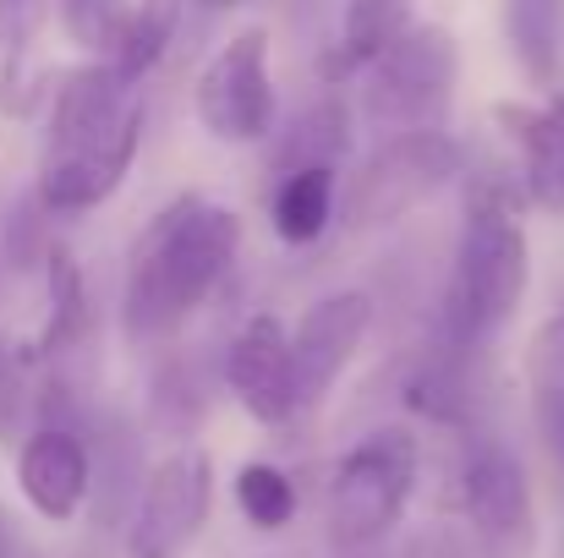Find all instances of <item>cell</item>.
<instances>
[{
  "instance_id": "cell-27",
  "label": "cell",
  "mask_w": 564,
  "mask_h": 558,
  "mask_svg": "<svg viewBox=\"0 0 564 558\" xmlns=\"http://www.w3.org/2000/svg\"><path fill=\"white\" fill-rule=\"evenodd\" d=\"M197 6H208V11H230V6H241V0H197Z\"/></svg>"
},
{
  "instance_id": "cell-22",
  "label": "cell",
  "mask_w": 564,
  "mask_h": 558,
  "mask_svg": "<svg viewBox=\"0 0 564 558\" xmlns=\"http://www.w3.org/2000/svg\"><path fill=\"white\" fill-rule=\"evenodd\" d=\"M55 17L66 28V39L88 55V61H110L121 50L132 0H55Z\"/></svg>"
},
{
  "instance_id": "cell-8",
  "label": "cell",
  "mask_w": 564,
  "mask_h": 558,
  "mask_svg": "<svg viewBox=\"0 0 564 558\" xmlns=\"http://www.w3.org/2000/svg\"><path fill=\"white\" fill-rule=\"evenodd\" d=\"M214 510V460L203 449H171L138 493V515L127 532L132 558H182L208 526Z\"/></svg>"
},
{
  "instance_id": "cell-20",
  "label": "cell",
  "mask_w": 564,
  "mask_h": 558,
  "mask_svg": "<svg viewBox=\"0 0 564 558\" xmlns=\"http://www.w3.org/2000/svg\"><path fill=\"white\" fill-rule=\"evenodd\" d=\"M44 280H50V324H44V351H72L88 329V285L83 269L66 247H50L44 258Z\"/></svg>"
},
{
  "instance_id": "cell-26",
  "label": "cell",
  "mask_w": 564,
  "mask_h": 558,
  "mask_svg": "<svg viewBox=\"0 0 564 558\" xmlns=\"http://www.w3.org/2000/svg\"><path fill=\"white\" fill-rule=\"evenodd\" d=\"M39 22V0H0V28L6 33H28Z\"/></svg>"
},
{
  "instance_id": "cell-1",
  "label": "cell",
  "mask_w": 564,
  "mask_h": 558,
  "mask_svg": "<svg viewBox=\"0 0 564 558\" xmlns=\"http://www.w3.org/2000/svg\"><path fill=\"white\" fill-rule=\"evenodd\" d=\"M143 149V83L121 77L110 61H88L55 83L44 154H39V208L88 214L110 203L132 176Z\"/></svg>"
},
{
  "instance_id": "cell-10",
  "label": "cell",
  "mask_w": 564,
  "mask_h": 558,
  "mask_svg": "<svg viewBox=\"0 0 564 558\" xmlns=\"http://www.w3.org/2000/svg\"><path fill=\"white\" fill-rule=\"evenodd\" d=\"M373 329V302L362 291H335V296H318L296 335H291V378H296V411H313L335 378L351 368V357L362 351Z\"/></svg>"
},
{
  "instance_id": "cell-25",
  "label": "cell",
  "mask_w": 564,
  "mask_h": 558,
  "mask_svg": "<svg viewBox=\"0 0 564 558\" xmlns=\"http://www.w3.org/2000/svg\"><path fill=\"white\" fill-rule=\"evenodd\" d=\"M394 558H471V554H466L460 532H449V526H422Z\"/></svg>"
},
{
  "instance_id": "cell-3",
  "label": "cell",
  "mask_w": 564,
  "mask_h": 558,
  "mask_svg": "<svg viewBox=\"0 0 564 558\" xmlns=\"http://www.w3.org/2000/svg\"><path fill=\"white\" fill-rule=\"evenodd\" d=\"M527 285H532L527 225L499 186L482 182L466 197V214H460L449 285H444V307H438V340L449 351L471 357L516 318V307L527 302Z\"/></svg>"
},
{
  "instance_id": "cell-6",
  "label": "cell",
  "mask_w": 564,
  "mask_h": 558,
  "mask_svg": "<svg viewBox=\"0 0 564 558\" xmlns=\"http://www.w3.org/2000/svg\"><path fill=\"white\" fill-rule=\"evenodd\" d=\"M460 160L466 154H460V143L444 127L378 138V149L340 186V219L351 230L400 225L405 214H416L427 197H438L460 176Z\"/></svg>"
},
{
  "instance_id": "cell-23",
  "label": "cell",
  "mask_w": 564,
  "mask_h": 558,
  "mask_svg": "<svg viewBox=\"0 0 564 558\" xmlns=\"http://www.w3.org/2000/svg\"><path fill=\"white\" fill-rule=\"evenodd\" d=\"M236 504H241V515H247L258 532H280V526L296 515V488H291V477H285L280 466L252 460V466L236 471Z\"/></svg>"
},
{
  "instance_id": "cell-16",
  "label": "cell",
  "mask_w": 564,
  "mask_h": 558,
  "mask_svg": "<svg viewBox=\"0 0 564 558\" xmlns=\"http://www.w3.org/2000/svg\"><path fill=\"white\" fill-rule=\"evenodd\" d=\"M527 378H532V422L549 449V460L564 471V313L549 318L527 351Z\"/></svg>"
},
{
  "instance_id": "cell-18",
  "label": "cell",
  "mask_w": 564,
  "mask_h": 558,
  "mask_svg": "<svg viewBox=\"0 0 564 558\" xmlns=\"http://www.w3.org/2000/svg\"><path fill=\"white\" fill-rule=\"evenodd\" d=\"M176 28H182V0H132V17H127V33H121V50L110 55V66L121 77L143 83L165 61Z\"/></svg>"
},
{
  "instance_id": "cell-5",
  "label": "cell",
  "mask_w": 564,
  "mask_h": 558,
  "mask_svg": "<svg viewBox=\"0 0 564 558\" xmlns=\"http://www.w3.org/2000/svg\"><path fill=\"white\" fill-rule=\"evenodd\" d=\"M455 72H460L455 33L438 22H411L362 72V121L378 138L444 127V110L455 99Z\"/></svg>"
},
{
  "instance_id": "cell-9",
  "label": "cell",
  "mask_w": 564,
  "mask_h": 558,
  "mask_svg": "<svg viewBox=\"0 0 564 558\" xmlns=\"http://www.w3.org/2000/svg\"><path fill=\"white\" fill-rule=\"evenodd\" d=\"M460 510L488 558H532L538 548V504L527 466L505 444H477L460 471Z\"/></svg>"
},
{
  "instance_id": "cell-13",
  "label": "cell",
  "mask_w": 564,
  "mask_h": 558,
  "mask_svg": "<svg viewBox=\"0 0 564 558\" xmlns=\"http://www.w3.org/2000/svg\"><path fill=\"white\" fill-rule=\"evenodd\" d=\"M499 132L521 149V186L538 208L560 214L564 208V99H543V105H494Z\"/></svg>"
},
{
  "instance_id": "cell-7",
  "label": "cell",
  "mask_w": 564,
  "mask_h": 558,
  "mask_svg": "<svg viewBox=\"0 0 564 558\" xmlns=\"http://www.w3.org/2000/svg\"><path fill=\"white\" fill-rule=\"evenodd\" d=\"M192 116L214 143H230V149L274 138L280 99H274V66H269V28L252 22L208 55L192 88Z\"/></svg>"
},
{
  "instance_id": "cell-28",
  "label": "cell",
  "mask_w": 564,
  "mask_h": 558,
  "mask_svg": "<svg viewBox=\"0 0 564 558\" xmlns=\"http://www.w3.org/2000/svg\"><path fill=\"white\" fill-rule=\"evenodd\" d=\"M340 558H373V554H340Z\"/></svg>"
},
{
  "instance_id": "cell-2",
  "label": "cell",
  "mask_w": 564,
  "mask_h": 558,
  "mask_svg": "<svg viewBox=\"0 0 564 558\" xmlns=\"http://www.w3.org/2000/svg\"><path fill=\"white\" fill-rule=\"evenodd\" d=\"M241 247V219L208 197L165 203L127 252L121 285V329L132 346H165L192 313L219 291Z\"/></svg>"
},
{
  "instance_id": "cell-12",
  "label": "cell",
  "mask_w": 564,
  "mask_h": 558,
  "mask_svg": "<svg viewBox=\"0 0 564 558\" xmlns=\"http://www.w3.org/2000/svg\"><path fill=\"white\" fill-rule=\"evenodd\" d=\"M17 488L22 499L33 504V515L66 526L83 504H88V488H94V460H88V444L61 427V422H44L22 438L17 449Z\"/></svg>"
},
{
  "instance_id": "cell-14",
  "label": "cell",
  "mask_w": 564,
  "mask_h": 558,
  "mask_svg": "<svg viewBox=\"0 0 564 558\" xmlns=\"http://www.w3.org/2000/svg\"><path fill=\"white\" fill-rule=\"evenodd\" d=\"M335 197H340V171L335 165H302V171H285L274 186V203H269V219H274V236L285 247H307L329 230L335 219Z\"/></svg>"
},
{
  "instance_id": "cell-4",
  "label": "cell",
  "mask_w": 564,
  "mask_h": 558,
  "mask_svg": "<svg viewBox=\"0 0 564 558\" xmlns=\"http://www.w3.org/2000/svg\"><path fill=\"white\" fill-rule=\"evenodd\" d=\"M411 488H416V438L405 427H373L368 438H357L329 477V499H324L329 548L373 554L400 526Z\"/></svg>"
},
{
  "instance_id": "cell-19",
  "label": "cell",
  "mask_w": 564,
  "mask_h": 558,
  "mask_svg": "<svg viewBox=\"0 0 564 558\" xmlns=\"http://www.w3.org/2000/svg\"><path fill=\"white\" fill-rule=\"evenodd\" d=\"M405 405L427 422H460L466 416V351H449L444 340L416 362L405 383Z\"/></svg>"
},
{
  "instance_id": "cell-17",
  "label": "cell",
  "mask_w": 564,
  "mask_h": 558,
  "mask_svg": "<svg viewBox=\"0 0 564 558\" xmlns=\"http://www.w3.org/2000/svg\"><path fill=\"white\" fill-rule=\"evenodd\" d=\"M505 39L521 61V72L549 88L560 77L564 50V0H505Z\"/></svg>"
},
{
  "instance_id": "cell-15",
  "label": "cell",
  "mask_w": 564,
  "mask_h": 558,
  "mask_svg": "<svg viewBox=\"0 0 564 558\" xmlns=\"http://www.w3.org/2000/svg\"><path fill=\"white\" fill-rule=\"evenodd\" d=\"M405 28H411V0H346L340 44H335V55L324 61V72H329V77H357V72H368Z\"/></svg>"
},
{
  "instance_id": "cell-11",
  "label": "cell",
  "mask_w": 564,
  "mask_h": 558,
  "mask_svg": "<svg viewBox=\"0 0 564 558\" xmlns=\"http://www.w3.org/2000/svg\"><path fill=\"white\" fill-rule=\"evenodd\" d=\"M225 383L236 394V405L263 422L280 427L296 416V378H291V329L274 313H258L241 324V335L225 351Z\"/></svg>"
},
{
  "instance_id": "cell-24",
  "label": "cell",
  "mask_w": 564,
  "mask_h": 558,
  "mask_svg": "<svg viewBox=\"0 0 564 558\" xmlns=\"http://www.w3.org/2000/svg\"><path fill=\"white\" fill-rule=\"evenodd\" d=\"M22 405H28V383H22V368L11 362V351L0 346V433L11 438L17 422H22Z\"/></svg>"
},
{
  "instance_id": "cell-21",
  "label": "cell",
  "mask_w": 564,
  "mask_h": 558,
  "mask_svg": "<svg viewBox=\"0 0 564 558\" xmlns=\"http://www.w3.org/2000/svg\"><path fill=\"white\" fill-rule=\"evenodd\" d=\"M346 127L351 121H346V110L335 99H324L307 116H296L291 132H285V149H280V176L285 171H302V165H335L346 154V143H351Z\"/></svg>"
}]
</instances>
